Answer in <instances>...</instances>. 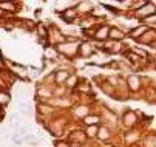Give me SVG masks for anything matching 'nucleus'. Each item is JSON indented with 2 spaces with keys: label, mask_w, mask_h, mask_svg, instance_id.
Instances as JSON below:
<instances>
[{
  "label": "nucleus",
  "mask_w": 156,
  "mask_h": 147,
  "mask_svg": "<svg viewBox=\"0 0 156 147\" xmlns=\"http://www.w3.org/2000/svg\"><path fill=\"white\" fill-rule=\"evenodd\" d=\"M0 102H2V104H8V102H9V96H8L6 93L0 91Z\"/></svg>",
  "instance_id": "obj_2"
},
{
  "label": "nucleus",
  "mask_w": 156,
  "mask_h": 147,
  "mask_svg": "<svg viewBox=\"0 0 156 147\" xmlns=\"http://www.w3.org/2000/svg\"><path fill=\"white\" fill-rule=\"evenodd\" d=\"M0 6H2V8H8V11H12V8H14V5H11V3H2Z\"/></svg>",
  "instance_id": "obj_4"
},
{
  "label": "nucleus",
  "mask_w": 156,
  "mask_h": 147,
  "mask_svg": "<svg viewBox=\"0 0 156 147\" xmlns=\"http://www.w3.org/2000/svg\"><path fill=\"white\" fill-rule=\"evenodd\" d=\"M110 36H111V37H115V39H122L124 34H122L119 30H111V31H110Z\"/></svg>",
  "instance_id": "obj_1"
},
{
  "label": "nucleus",
  "mask_w": 156,
  "mask_h": 147,
  "mask_svg": "<svg viewBox=\"0 0 156 147\" xmlns=\"http://www.w3.org/2000/svg\"><path fill=\"white\" fill-rule=\"evenodd\" d=\"M96 121H99V118H96V116H90V118L87 116V118H85V122H87V124H94Z\"/></svg>",
  "instance_id": "obj_3"
},
{
  "label": "nucleus",
  "mask_w": 156,
  "mask_h": 147,
  "mask_svg": "<svg viewBox=\"0 0 156 147\" xmlns=\"http://www.w3.org/2000/svg\"><path fill=\"white\" fill-rule=\"evenodd\" d=\"M74 16V11H68V13H65V17L68 19V20H71V17Z\"/></svg>",
  "instance_id": "obj_5"
}]
</instances>
